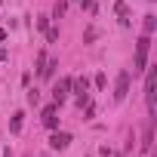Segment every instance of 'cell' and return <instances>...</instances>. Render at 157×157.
Returning <instances> with one entry per match:
<instances>
[{"mask_svg":"<svg viewBox=\"0 0 157 157\" xmlns=\"http://www.w3.org/2000/svg\"><path fill=\"white\" fill-rule=\"evenodd\" d=\"M148 49H151V34H142L136 40V62H132V71H145L148 68Z\"/></svg>","mask_w":157,"mask_h":157,"instance_id":"1","label":"cell"},{"mask_svg":"<svg viewBox=\"0 0 157 157\" xmlns=\"http://www.w3.org/2000/svg\"><path fill=\"white\" fill-rule=\"evenodd\" d=\"M154 90H157V74H154V68H151V71H148V77H145V105H148V114H151V117H154V111H157Z\"/></svg>","mask_w":157,"mask_h":157,"instance_id":"2","label":"cell"},{"mask_svg":"<svg viewBox=\"0 0 157 157\" xmlns=\"http://www.w3.org/2000/svg\"><path fill=\"white\" fill-rule=\"evenodd\" d=\"M129 80H132L129 71H120V74H117V83H114V102H123V99H126V93H129Z\"/></svg>","mask_w":157,"mask_h":157,"instance_id":"3","label":"cell"},{"mask_svg":"<svg viewBox=\"0 0 157 157\" xmlns=\"http://www.w3.org/2000/svg\"><path fill=\"white\" fill-rule=\"evenodd\" d=\"M68 93H71V77H62V80L52 86V99H56V105H62V102L68 99Z\"/></svg>","mask_w":157,"mask_h":157,"instance_id":"4","label":"cell"},{"mask_svg":"<svg viewBox=\"0 0 157 157\" xmlns=\"http://www.w3.org/2000/svg\"><path fill=\"white\" fill-rule=\"evenodd\" d=\"M56 114H59V105H56V102L43 108V117H40V120H43L46 129H59V117H56Z\"/></svg>","mask_w":157,"mask_h":157,"instance_id":"5","label":"cell"},{"mask_svg":"<svg viewBox=\"0 0 157 157\" xmlns=\"http://www.w3.org/2000/svg\"><path fill=\"white\" fill-rule=\"evenodd\" d=\"M68 145H71V136H68V132L52 129V136H49V148H52V151H65Z\"/></svg>","mask_w":157,"mask_h":157,"instance_id":"6","label":"cell"},{"mask_svg":"<svg viewBox=\"0 0 157 157\" xmlns=\"http://www.w3.org/2000/svg\"><path fill=\"white\" fill-rule=\"evenodd\" d=\"M114 13H117L120 28H129V25H132V19H129V6L123 3V0H117V3H114Z\"/></svg>","mask_w":157,"mask_h":157,"instance_id":"7","label":"cell"},{"mask_svg":"<svg viewBox=\"0 0 157 157\" xmlns=\"http://www.w3.org/2000/svg\"><path fill=\"white\" fill-rule=\"evenodd\" d=\"M151 145H154V120H148V126H145V139H142V151L148 154V151H151Z\"/></svg>","mask_w":157,"mask_h":157,"instance_id":"8","label":"cell"},{"mask_svg":"<svg viewBox=\"0 0 157 157\" xmlns=\"http://www.w3.org/2000/svg\"><path fill=\"white\" fill-rule=\"evenodd\" d=\"M56 68H59V59H46V65H43V71H40V77H43V80H49V77L56 74Z\"/></svg>","mask_w":157,"mask_h":157,"instance_id":"9","label":"cell"},{"mask_svg":"<svg viewBox=\"0 0 157 157\" xmlns=\"http://www.w3.org/2000/svg\"><path fill=\"white\" fill-rule=\"evenodd\" d=\"M22 120H25V114H22V111H16V114H13V120H10V132H13V136H19V132H22Z\"/></svg>","mask_w":157,"mask_h":157,"instance_id":"10","label":"cell"},{"mask_svg":"<svg viewBox=\"0 0 157 157\" xmlns=\"http://www.w3.org/2000/svg\"><path fill=\"white\" fill-rule=\"evenodd\" d=\"M142 25H145V34H154V28H157V19H154V16H151V13H148V16H145V22H142Z\"/></svg>","mask_w":157,"mask_h":157,"instance_id":"11","label":"cell"},{"mask_svg":"<svg viewBox=\"0 0 157 157\" xmlns=\"http://www.w3.org/2000/svg\"><path fill=\"white\" fill-rule=\"evenodd\" d=\"M65 10H68V3H65V0H59L56 10H52V16H56V19H62V16H65Z\"/></svg>","mask_w":157,"mask_h":157,"instance_id":"12","label":"cell"},{"mask_svg":"<svg viewBox=\"0 0 157 157\" xmlns=\"http://www.w3.org/2000/svg\"><path fill=\"white\" fill-rule=\"evenodd\" d=\"M80 6H83L90 16H96V0H80Z\"/></svg>","mask_w":157,"mask_h":157,"instance_id":"13","label":"cell"},{"mask_svg":"<svg viewBox=\"0 0 157 157\" xmlns=\"http://www.w3.org/2000/svg\"><path fill=\"white\" fill-rule=\"evenodd\" d=\"M96 37H99V31H96V28H86V34H83V43H93Z\"/></svg>","mask_w":157,"mask_h":157,"instance_id":"14","label":"cell"},{"mask_svg":"<svg viewBox=\"0 0 157 157\" xmlns=\"http://www.w3.org/2000/svg\"><path fill=\"white\" fill-rule=\"evenodd\" d=\"M43 65H46V52H37V62H34V68H37V74L43 71Z\"/></svg>","mask_w":157,"mask_h":157,"instance_id":"15","label":"cell"},{"mask_svg":"<svg viewBox=\"0 0 157 157\" xmlns=\"http://www.w3.org/2000/svg\"><path fill=\"white\" fill-rule=\"evenodd\" d=\"M46 40L56 43V40H59V28H46Z\"/></svg>","mask_w":157,"mask_h":157,"instance_id":"16","label":"cell"},{"mask_svg":"<svg viewBox=\"0 0 157 157\" xmlns=\"http://www.w3.org/2000/svg\"><path fill=\"white\" fill-rule=\"evenodd\" d=\"M28 105H40V93H37V90L28 93Z\"/></svg>","mask_w":157,"mask_h":157,"instance_id":"17","label":"cell"},{"mask_svg":"<svg viewBox=\"0 0 157 157\" xmlns=\"http://www.w3.org/2000/svg\"><path fill=\"white\" fill-rule=\"evenodd\" d=\"M105 83H108V77H105V74H96V86L105 90Z\"/></svg>","mask_w":157,"mask_h":157,"instance_id":"18","label":"cell"},{"mask_svg":"<svg viewBox=\"0 0 157 157\" xmlns=\"http://www.w3.org/2000/svg\"><path fill=\"white\" fill-rule=\"evenodd\" d=\"M0 40H6V31H3V28H0Z\"/></svg>","mask_w":157,"mask_h":157,"instance_id":"19","label":"cell"},{"mask_svg":"<svg viewBox=\"0 0 157 157\" xmlns=\"http://www.w3.org/2000/svg\"><path fill=\"white\" fill-rule=\"evenodd\" d=\"M3 59H6V49H0V62H3Z\"/></svg>","mask_w":157,"mask_h":157,"instance_id":"20","label":"cell"},{"mask_svg":"<svg viewBox=\"0 0 157 157\" xmlns=\"http://www.w3.org/2000/svg\"><path fill=\"white\" fill-rule=\"evenodd\" d=\"M3 157H13V151H10V148H6V154H3Z\"/></svg>","mask_w":157,"mask_h":157,"instance_id":"21","label":"cell"},{"mask_svg":"<svg viewBox=\"0 0 157 157\" xmlns=\"http://www.w3.org/2000/svg\"><path fill=\"white\" fill-rule=\"evenodd\" d=\"M111 157H123V154H111Z\"/></svg>","mask_w":157,"mask_h":157,"instance_id":"22","label":"cell"},{"mask_svg":"<svg viewBox=\"0 0 157 157\" xmlns=\"http://www.w3.org/2000/svg\"><path fill=\"white\" fill-rule=\"evenodd\" d=\"M43 157H46V154H43Z\"/></svg>","mask_w":157,"mask_h":157,"instance_id":"23","label":"cell"}]
</instances>
